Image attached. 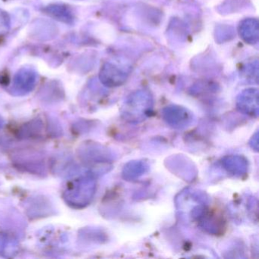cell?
Instances as JSON below:
<instances>
[{
  "label": "cell",
  "mask_w": 259,
  "mask_h": 259,
  "mask_svg": "<svg viewBox=\"0 0 259 259\" xmlns=\"http://www.w3.org/2000/svg\"><path fill=\"white\" fill-rule=\"evenodd\" d=\"M154 104V98L149 92L136 91L125 100L121 109V116L130 123H139L151 116Z\"/></svg>",
  "instance_id": "cell-1"
},
{
  "label": "cell",
  "mask_w": 259,
  "mask_h": 259,
  "mask_svg": "<svg viewBox=\"0 0 259 259\" xmlns=\"http://www.w3.org/2000/svg\"><path fill=\"white\" fill-rule=\"evenodd\" d=\"M96 189V182L92 177L76 179L67 185L65 195L72 205L84 207L90 203Z\"/></svg>",
  "instance_id": "cell-2"
},
{
  "label": "cell",
  "mask_w": 259,
  "mask_h": 259,
  "mask_svg": "<svg viewBox=\"0 0 259 259\" xmlns=\"http://www.w3.org/2000/svg\"><path fill=\"white\" fill-rule=\"evenodd\" d=\"M162 117L169 126L174 128H187L194 120L193 114L188 109L178 105H169L162 111Z\"/></svg>",
  "instance_id": "cell-3"
},
{
  "label": "cell",
  "mask_w": 259,
  "mask_h": 259,
  "mask_svg": "<svg viewBox=\"0 0 259 259\" xmlns=\"http://www.w3.org/2000/svg\"><path fill=\"white\" fill-rule=\"evenodd\" d=\"M128 77L127 71L110 62L104 63L100 70V81L106 87H119L126 81Z\"/></svg>",
  "instance_id": "cell-4"
},
{
  "label": "cell",
  "mask_w": 259,
  "mask_h": 259,
  "mask_svg": "<svg viewBox=\"0 0 259 259\" xmlns=\"http://www.w3.org/2000/svg\"><path fill=\"white\" fill-rule=\"evenodd\" d=\"M236 108L240 113L252 117L258 116V90L248 89L242 91L236 98Z\"/></svg>",
  "instance_id": "cell-5"
},
{
  "label": "cell",
  "mask_w": 259,
  "mask_h": 259,
  "mask_svg": "<svg viewBox=\"0 0 259 259\" xmlns=\"http://www.w3.org/2000/svg\"><path fill=\"white\" fill-rule=\"evenodd\" d=\"M37 81V75L33 69L22 68L15 75L14 89L19 93L26 94L33 90Z\"/></svg>",
  "instance_id": "cell-6"
},
{
  "label": "cell",
  "mask_w": 259,
  "mask_h": 259,
  "mask_svg": "<svg viewBox=\"0 0 259 259\" xmlns=\"http://www.w3.org/2000/svg\"><path fill=\"white\" fill-rule=\"evenodd\" d=\"M241 38L248 45H257L259 40V23L256 19H245L238 28Z\"/></svg>",
  "instance_id": "cell-7"
},
{
  "label": "cell",
  "mask_w": 259,
  "mask_h": 259,
  "mask_svg": "<svg viewBox=\"0 0 259 259\" xmlns=\"http://www.w3.org/2000/svg\"><path fill=\"white\" fill-rule=\"evenodd\" d=\"M221 163L227 172L235 177H242L248 172V160L242 156H227L222 159Z\"/></svg>",
  "instance_id": "cell-8"
},
{
  "label": "cell",
  "mask_w": 259,
  "mask_h": 259,
  "mask_svg": "<svg viewBox=\"0 0 259 259\" xmlns=\"http://www.w3.org/2000/svg\"><path fill=\"white\" fill-rule=\"evenodd\" d=\"M45 14L63 23L72 25L75 20L72 10L61 4H52L44 9Z\"/></svg>",
  "instance_id": "cell-9"
},
{
  "label": "cell",
  "mask_w": 259,
  "mask_h": 259,
  "mask_svg": "<svg viewBox=\"0 0 259 259\" xmlns=\"http://www.w3.org/2000/svg\"><path fill=\"white\" fill-rule=\"evenodd\" d=\"M149 169L147 162L143 160H136L127 163L122 170V177L127 181H134L146 174Z\"/></svg>",
  "instance_id": "cell-10"
},
{
  "label": "cell",
  "mask_w": 259,
  "mask_h": 259,
  "mask_svg": "<svg viewBox=\"0 0 259 259\" xmlns=\"http://www.w3.org/2000/svg\"><path fill=\"white\" fill-rule=\"evenodd\" d=\"M10 19L9 15L0 10V35L5 34L10 29Z\"/></svg>",
  "instance_id": "cell-11"
},
{
  "label": "cell",
  "mask_w": 259,
  "mask_h": 259,
  "mask_svg": "<svg viewBox=\"0 0 259 259\" xmlns=\"http://www.w3.org/2000/svg\"><path fill=\"white\" fill-rule=\"evenodd\" d=\"M249 145L254 151H257V150H258V135H257V132H256L254 136H253V137L250 140Z\"/></svg>",
  "instance_id": "cell-12"
}]
</instances>
